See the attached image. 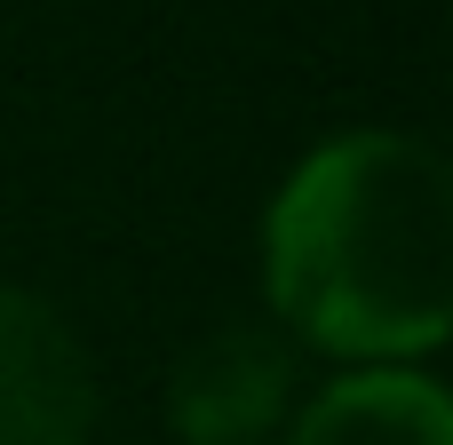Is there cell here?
I'll return each instance as SVG.
<instances>
[{
    "label": "cell",
    "instance_id": "cell-1",
    "mask_svg": "<svg viewBox=\"0 0 453 445\" xmlns=\"http://www.w3.org/2000/svg\"><path fill=\"white\" fill-rule=\"evenodd\" d=\"M446 159L414 135L358 127L319 143L263 215L271 311L366 366H406L453 318V207Z\"/></svg>",
    "mask_w": 453,
    "mask_h": 445
},
{
    "label": "cell",
    "instance_id": "cell-2",
    "mask_svg": "<svg viewBox=\"0 0 453 445\" xmlns=\"http://www.w3.org/2000/svg\"><path fill=\"white\" fill-rule=\"evenodd\" d=\"M88 430H96L88 350L40 295L0 287V445H88Z\"/></svg>",
    "mask_w": 453,
    "mask_h": 445
},
{
    "label": "cell",
    "instance_id": "cell-3",
    "mask_svg": "<svg viewBox=\"0 0 453 445\" xmlns=\"http://www.w3.org/2000/svg\"><path fill=\"white\" fill-rule=\"evenodd\" d=\"M287 390H295L287 342H271L255 326H223L215 342H199L175 366L167 414H175L183 445H255L287 414Z\"/></svg>",
    "mask_w": 453,
    "mask_h": 445
},
{
    "label": "cell",
    "instance_id": "cell-4",
    "mask_svg": "<svg viewBox=\"0 0 453 445\" xmlns=\"http://www.w3.org/2000/svg\"><path fill=\"white\" fill-rule=\"evenodd\" d=\"M287 445H453V406L414 366H358L303 406Z\"/></svg>",
    "mask_w": 453,
    "mask_h": 445
}]
</instances>
